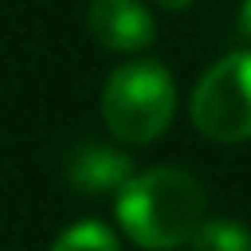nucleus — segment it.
I'll return each mask as SVG.
<instances>
[{
    "mask_svg": "<svg viewBox=\"0 0 251 251\" xmlns=\"http://www.w3.org/2000/svg\"><path fill=\"white\" fill-rule=\"evenodd\" d=\"M115 218L126 240L144 251H174L207 222V192L188 170L151 166L115 192Z\"/></svg>",
    "mask_w": 251,
    "mask_h": 251,
    "instance_id": "f257e3e1",
    "label": "nucleus"
},
{
    "mask_svg": "<svg viewBox=\"0 0 251 251\" xmlns=\"http://www.w3.org/2000/svg\"><path fill=\"white\" fill-rule=\"evenodd\" d=\"M103 126L122 144H151L177 115V85L159 59H133L107 74L100 93Z\"/></svg>",
    "mask_w": 251,
    "mask_h": 251,
    "instance_id": "f03ea898",
    "label": "nucleus"
},
{
    "mask_svg": "<svg viewBox=\"0 0 251 251\" xmlns=\"http://www.w3.org/2000/svg\"><path fill=\"white\" fill-rule=\"evenodd\" d=\"M188 115L218 144L251 141V52H229L211 63L192 89Z\"/></svg>",
    "mask_w": 251,
    "mask_h": 251,
    "instance_id": "7ed1b4c3",
    "label": "nucleus"
},
{
    "mask_svg": "<svg viewBox=\"0 0 251 251\" xmlns=\"http://www.w3.org/2000/svg\"><path fill=\"white\" fill-rule=\"evenodd\" d=\"M85 30L107 52H144L155 41V15L144 0H89Z\"/></svg>",
    "mask_w": 251,
    "mask_h": 251,
    "instance_id": "20e7f679",
    "label": "nucleus"
},
{
    "mask_svg": "<svg viewBox=\"0 0 251 251\" xmlns=\"http://www.w3.org/2000/svg\"><path fill=\"white\" fill-rule=\"evenodd\" d=\"M137 174L133 159L122 148L103 141H89L81 148H74V155L67 159V181L74 192L81 196H103V192H118L126 181Z\"/></svg>",
    "mask_w": 251,
    "mask_h": 251,
    "instance_id": "39448f33",
    "label": "nucleus"
},
{
    "mask_svg": "<svg viewBox=\"0 0 251 251\" xmlns=\"http://www.w3.org/2000/svg\"><path fill=\"white\" fill-rule=\"evenodd\" d=\"M188 244L192 251H251V229L233 218H207Z\"/></svg>",
    "mask_w": 251,
    "mask_h": 251,
    "instance_id": "423d86ee",
    "label": "nucleus"
},
{
    "mask_svg": "<svg viewBox=\"0 0 251 251\" xmlns=\"http://www.w3.org/2000/svg\"><path fill=\"white\" fill-rule=\"evenodd\" d=\"M52 251H122V240H118V233L111 226H103V222H74V226H67L59 236H55Z\"/></svg>",
    "mask_w": 251,
    "mask_h": 251,
    "instance_id": "0eeeda50",
    "label": "nucleus"
},
{
    "mask_svg": "<svg viewBox=\"0 0 251 251\" xmlns=\"http://www.w3.org/2000/svg\"><path fill=\"white\" fill-rule=\"evenodd\" d=\"M240 30L251 41V0H240Z\"/></svg>",
    "mask_w": 251,
    "mask_h": 251,
    "instance_id": "6e6552de",
    "label": "nucleus"
},
{
    "mask_svg": "<svg viewBox=\"0 0 251 251\" xmlns=\"http://www.w3.org/2000/svg\"><path fill=\"white\" fill-rule=\"evenodd\" d=\"M159 8H166V11H185V8H192L196 0H155Z\"/></svg>",
    "mask_w": 251,
    "mask_h": 251,
    "instance_id": "1a4fd4ad",
    "label": "nucleus"
}]
</instances>
